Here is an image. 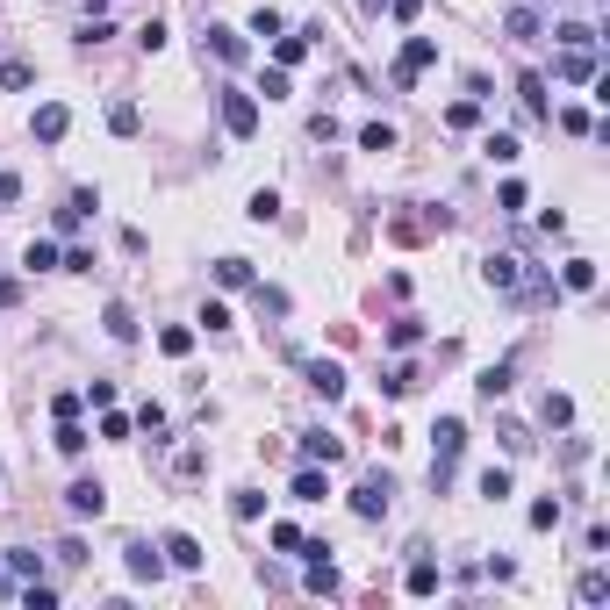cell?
Returning a JSON list of instances; mask_svg holds the SVG:
<instances>
[{
    "instance_id": "6da1fadb",
    "label": "cell",
    "mask_w": 610,
    "mask_h": 610,
    "mask_svg": "<svg viewBox=\"0 0 610 610\" xmlns=\"http://www.w3.org/2000/svg\"><path fill=\"white\" fill-rule=\"evenodd\" d=\"M460 453H467V424H460V416H438V431H431V489L453 481Z\"/></svg>"
},
{
    "instance_id": "7a4b0ae2",
    "label": "cell",
    "mask_w": 610,
    "mask_h": 610,
    "mask_svg": "<svg viewBox=\"0 0 610 610\" xmlns=\"http://www.w3.org/2000/svg\"><path fill=\"white\" fill-rule=\"evenodd\" d=\"M431 65H438V43H431V36H409L403 58H396V72H388V80H396V94H409V87H416V72H431Z\"/></svg>"
},
{
    "instance_id": "3957f363",
    "label": "cell",
    "mask_w": 610,
    "mask_h": 610,
    "mask_svg": "<svg viewBox=\"0 0 610 610\" xmlns=\"http://www.w3.org/2000/svg\"><path fill=\"white\" fill-rule=\"evenodd\" d=\"M388 503H396V481H388V474H367V481L352 489V517H367V524H381Z\"/></svg>"
},
{
    "instance_id": "277c9868",
    "label": "cell",
    "mask_w": 610,
    "mask_h": 610,
    "mask_svg": "<svg viewBox=\"0 0 610 610\" xmlns=\"http://www.w3.org/2000/svg\"><path fill=\"white\" fill-rule=\"evenodd\" d=\"M223 129H230V137H252V129H259V101H252L244 87H223Z\"/></svg>"
},
{
    "instance_id": "5b68a950",
    "label": "cell",
    "mask_w": 610,
    "mask_h": 610,
    "mask_svg": "<svg viewBox=\"0 0 610 610\" xmlns=\"http://www.w3.org/2000/svg\"><path fill=\"white\" fill-rule=\"evenodd\" d=\"M481 281H489L496 295H517V288H524V259H517V252H489V259H481Z\"/></svg>"
},
{
    "instance_id": "8992f818",
    "label": "cell",
    "mask_w": 610,
    "mask_h": 610,
    "mask_svg": "<svg viewBox=\"0 0 610 610\" xmlns=\"http://www.w3.org/2000/svg\"><path fill=\"white\" fill-rule=\"evenodd\" d=\"M65 129H72V108L65 101H43L29 115V137H36V144H65Z\"/></svg>"
},
{
    "instance_id": "52a82bcc",
    "label": "cell",
    "mask_w": 610,
    "mask_h": 610,
    "mask_svg": "<svg viewBox=\"0 0 610 610\" xmlns=\"http://www.w3.org/2000/svg\"><path fill=\"white\" fill-rule=\"evenodd\" d=\"M122 567H129V582H158V575H166V553L144 546V539H129V546H122Z\"/></svg>"
},
{
    "instance_id": "ba28073f",
    "label": "cell",
    "mask_w": 610,
    "mask_h": 610,
    "mask_svg": "<svg viewBox=\"0 0 610 610\" xmlns=\"http://www.w3.org/2000/svg\"><path fill=\"white\" fill-rule=\"evenodd\" d=\"M553 72H560L567 87H596V51H589V43H567V58H560Z\"/></svg>"
},
{
    "instance_id": "9c48e42d",
    "label": "cell",
    "mask_w": 610,
    "mask_h": 610,
    "mask_svg": "<svg viewBox=\"0 0 610 610\" xmlns=\"http://www.w3.org/2000/svg\"><path fill=\"white\" fill-rule=\"evenodd\" d=\"M65 510H72V517H101V510H108V489L94 481V474H80V481L65 489Z\"/></svg>"
},
{
    "instance_id": "30bf717a",
    "label": "cell",
    "mask_w": 610,
    "mask_h": 610,
    "mask_svg": "<svg viewBox=\"0 0 610 610\" xmlns=\"http://www.w3.org/2000/svg\"><path fill=\"white\" fill-rule=\"evenodd\" d=\"M208 51L223 58V65H244L252 58V43H244V29H223V22H208V36H202Z\"/></svg>"
},
{
    "instance_id": "8fae6325",
    "label": "cell",
    "mask_w": 610,
    "mask_h": 610,
    "mask_svg": "<svg viewBox=\"0 0 610 610\" xmlns=\"http://www.w3.org/2000/svg\"><path fill=\"white\" fill-rule=\"evenodd\" d=\"M288 496H295V503H323V496H330V474H323L316 460H302L295 481H288Z\"/></svg>"
},
{
    "instance_id": "7c38bea8",
    "label": "cell",
    "mask_w": 610,
    "mask_h": 610,
    "mask_svg": "<svg viewBox=\"0 0 610 610\" xmlns=\"http://www.w3.org/2000/svg\"><path fill=\"white\" fill-rule=\"evenodd\" d=\"M309 388H316L323 403H345V367H338V359H309Z\"/></svg>"
},
{
    "instance_id": "4fadbf2b",
    "label": "cell",
    "mask_w": 610,
    "mask_h": 610,
    "mask_svg": "<svg viewBox=\"0 0 610 610\" xmlns=\"http://www.w3.org/2000/svg\"><path fill=\"white\" fill-rule=\"evenodd\" d=\"M158 553H166V567H180V575H195V567H202V546H195L187 531H166V546H158Z\"/></svg>"
},
{
    "instance_id": "5bb4252c",
    "label": "cell",
    "mask_w": 610,
    "mask_h": 610,
    "mask_svg": "<svg viewBox=\"0 0 610 610\" xmlns=\"http://www.w3.org/2000/svg\"><path fill=\"white\" fill-rule=\"evenodd\" d=\"M302 460H316V467H338V460H345V438H330V431H302Z\"/></svg>"
},
{
    "instance_id": "9a60e30c",
    "label": "cell",
    "mask_w": 610,
    "mask_h": 610,
    "mask_svg": "<svg viewBox=\"0 0 610 610\" xmlns=\"http://www.w3.org/2000/svg\"><path fill=\"white\" fill-rule=\"evenodd\" d=\"M309 43H316V29H295V36H273V65L288 72V65H302L309 58Z\"/></svg>"
},
{
    "instance_id": "2e32d148",
    "label": "cell",
    "mask_w": 610,
    "mask_h": 610,
    "mask_svg": "<svg viewBox=\"0 0 610 610\" xmlns=\"http://www.w3.org/2000/svg\"><path fill=\"white\" fill-rule=\"evenodd\" d=\"M510 374H517L510 359H496V367H481V381H474V396H481V403H503V396H510Z\"/></svg>"
},
{
    "instance_id": "e0dca14e",
    "label": "cell",
    "mask_w": 610,
    "mask_h": 610,
    "mask_svg": "<svg viewBox=\"0 0 610 610\" xmlns=\"http://www.w3.org/2000/svg\"><path fill=\"white\" fill-rule=\"evenodd\" d=\"M560 288L567 295H596V259H567L560 266Z\"/></svg>"
},
{
    "instance_id": "ac0fdd59",
    "label": "cell",
    "mask_w": 610,
    "mask_h": 610,
    "mask_svg": "<svg viewBox=\"0 0 610 610\" xmlns=\"http://www.w3.org/2000/svg\"><path fill=\"white\" fill-rule=\"evenodd\" d=\"M517 101H524L531 122H546V115H553V108H546V80H539V72H524V80H517Z\"/></svg>"
},
{
    "instance_id": "d6986e66",
    "label": "cell",
    "mask_w": 610,
    "mask_h": 610,
    "mask_svg": "<svg viewBox=\"0 0 610 610\" xmlns=\"http://www.w3.org/2000/svg\"><path fill=\"white\" fill-rule=\"evenodd\" d=\"M309 596H338V567H330V560H323V553H309Z\"/></svg>"
},
{
    "instance_id": "ffe728a7",
    "label": "cell",
    "mask_w": 610,
    "mask_h": 610,
    "mask_svg": "<svg viewBox=\"0 0 610 610\" xmlns=\"http://www.w3.org/2000/svg\"><path fill=\"white\" fill-rule=\"evenodd\" d=\"M403 589H409V596H438V560H409Z\"/></svg>"
},
{
    "instance_id": "44dd1931",
    "label": "cell",
    "mask_w": 610,
    "mask_h": 610,
    "mask_svg": "<svg viewBox=\"0 0 610 610\" xmlns=\"http://www.w3.org/2000/svg\"><path fill=\"white\" fill-rule=\"evenodd\" d=\"M101 323H108V338H115V345H129V338H137V316H129V302H108Z\"/></svg>"
},
{
    "instance_id": "7402d4cb",
    "label": "cell",
    "mask_w": 610,
    "mask_h": 610,
    "mask_svg": "<svg viewBox=\"0 0 610 610\" xmlns=\"http://www.w3.org/2000/svg\"><path fill=\"white\" fill-rule=\"evenodd\" d=\"M158 352H166V359H187V352H195V330H187V323H166V330H158Z\"/></svg>"
},
{
    "instance_id": "603a6c76",
    "label": "cell",
    "mask_w": 610,
    "mask_h": 610,
    "mask_svg": "<svg viewBox=\"0 0 610 610\" xmlns=\"http://www.w3.org/2000/svg\"><path fill=\"white\" fill-rule=\"evenodd\" d=\"M215 288H252V259H215Z\"/></svg>"
},
{
    "instance_id": "cb8c5ba5",
    "label": "cell",
    "mask_w": 610,
    "mask_h": 610,
    "mask_svg": "<svg viewBox=\"0 0 610 610\" xmlns=\"http://www.w3.org/2000/svg\"><path fill=\"white\" fill-rule=\"evenodd\" d=\"M51 445H58V453H65V460H80V453H87V431H80V416H65V424H58V438H51Z\"/></svg>"
},
{
    "instance_id": "d4e9b609",
    "label": "cell",
    "mask_w": 610,
    "mask_h": 610,
    "mask_svg": "<svg viewBox=\"0 0 610 610\" xmlns=\"http://www.w3.org/2000/svg\"><path fill=\"white\" fill-rule=\"evenodd\" d=\"M108 129H115V137H137V129H144L137 101H115V108H108Z\"/></svg>"
},
{
    "instance_id": "484cf974",
    "label": "cell",
    "mask_w": 610,
    "mask_h": 610,
    "mask_svg": "<svg viewBox=\"0 0 610 610\" xmlns=\"http://www.w3.org/2000/svg\"><path fill=\"white\" fill-rule=\"evenodd\" d=\"M230 517H237V524H252V517H266V496H259V489H237V496H230Z\"/></svg>"
},
{
    "instance_id": "4316f807",
    "label": "cell",
    "mask_w": 610,
    "mask_h": 610,
    "mask_svg": "<svg viewBox=\"0 0 610 610\" xmlns=\"http://www.w3.org/2000/svg\"><path fill=\"white\" fill-rule=\"evenodd\" d=\"M539 29H546V22H539V14H531V0H524V7H510V36H517V43H531V36H539Z\"/></svg>"
},
{
    "instance_id": "83f0119b",
    "label": "cell",
    "mask_w": 610,
    "mask_h": 610,
    "mask_svg": "<svg viewBox=\"0 0 610 610\" xmlns=\"http://www.w3.org/2000/svg\"><path fill=\"white\" fill-rule=\"evenodd\" d=\"M359 151H374V158L396 151V129H388V122H367V129H359Z\"/></svg>"
},
{
    "instance_id": "f1b7e54d",
    "label": "cell",
    "mask_w": 610,
    "mask_h": 610,
    "mask_svg": "<svg viewBox=\"0 0 610 610\" xmlns=\"http://www.w3.org/2000/svg\"><path fill=\"white\" fill-rule=\"evenodd\" d=\"M22 259H29V273H51V266H58V259H65V252H58V244H51V237H36V244H29V252H22Z\"/></svg>"
},
{
    "instance_id": "f546056e",
    "label": "cell",
    "mask_w": 610,
    "mask_h": 610,
    "mask_svg": "<svg viewBox=\"0 0 610 610\" xmlns=\"http://www.w3.org/2000/svg\"><path fill=\"white\" fill-rule=\"evenodd\" d=\"M481 151H489V166H517V151H524V144H517V137H503V129H496V137H489Z\"/></svg>"
},
{
    "instance_id": "4dcf8cb0",
    "label": "cell",
    "mask_w": 610,
    "mask_h": 610,
    "mask_svg": "<svg viewBox=\"0 0 610 610\" xmlns=\"http://www.w3.org/2000/svg\"><path fill=\"white\" fill-rule=\"evenodd\" d=\"M474 489H481L489 503H503V496H510V467H481V481H474Z\"/></svg>"
},
{
    "instance_id": "1f68e13d",
    "label": "cell",
    "mask_w": 610,
    "mask_h": 610,
    "mask_svg": "<svg viewBox=\"0 0 610 610\" xmlns=\"http://www.w3.org/2000/svg\"><path fill=\"white\" fill-rule=\"evenodd\" d=\"M531 531H560V496H539L531 503Z\"/></svg>"
},
{
    "instance_id": "d6a6232c",
    "label": "cell",
    "mask_w": 610,
    "mask_h": 610,
    "mask_svg": "<svg viewBox=\"0 0 610 610\" xmlns=\"http://www.w3.org/2000/svg\"><path fill=\"white\" fill-rule=\"evenodd\" d=\"M244 215H252V223H273V215H281V195H273V187H259V195L244 202Z\"/></svg>"
},
{
    "instance_id": "836d02e7",
    "label": "cell",
    "mask_w": 610,
    "mask_h": 610,
    "mask_svg": "<svg viewBox=\"0 0 610 610\" xmlns=\"http://www.w3.org/2000/svg\"><path fill=\"white\" fill-rule=\"evenodd\" d=\"M575 596H582V604H604V596H610V575H604V567H589V575H582V589H575Z\"/></svg>"
},
{
    "instance_id": "e575fe53",
    "label": "cell",
    "mask_w": 610,
    "mask_h": 610,
    "mask_svg": "<svg viewBox=\"0 0 610 610\" xmlns=\"http://www.w3.org/2000/svg\"><path fill=\"white\" fill-rule=\"evenodd\" d=\"M108 36H115V22H108V14H87V22H80V43H87V51L108 43Z\"/></svg>"
},
{
    "instance_id": "d590c367",
    "label": "cell",
    "mask_w": 610,
    "mask_h": 610,
    "mask_svg": "<svg viewBox=\"0 0 610 610\" xmlns=\"http://www.w3.org/2000/svg\"><path fill=\"white\" fill-rule=\"evenodd\" d=\"M388 345H396V352H409V345H424V323H416V316H403V323L388 330Z\"/></svg>"
},
{
    "instance_id": "8d00e7d4",
    "label": "cell",
    "mask_w": 610,
    "mask_h": 610,
    "mask_svg": "<svg viewBox=\"0 0 610 610\" xmlns=\"http://www.w3.org/2000/svg\"><path fill=\"white\" fill-rule=\"evenodd\" d=\"M288 22H281V7H252V36H281Z\"/></svg>"
},
{
    "instance_id": "74e56055",
    "label": "cell",
    "mask_w": 610,
    "mask_h": 610,
    "mask_svg": "<svg viewBox=\"0 0 610 610\" xmlns=\"http://www.w3.org/2000/svg\"><path fill=\"white\" fill-rule=\"evenodd\" d=\"M29 80H36V72H29V65H22V58H7V65H0V87H7V94H22V87H29Z\"/></svg>"
},
{
    "instance_id": "f35d334b",
    "label": "cell",
    "mask_w": 610,
    "mask_h": 610,
    "mask_svg": "<svg viewBox=\"0 0 610 610\" xmlns=\"http://www.w3.org/2000/svg\"><path fill=\"white\" fill-rule=\"evenodd\" d=\"M546 424L567 431V424H575V403H567V396H546Z\"/></svg>"
},
{
    "instance_id": "ab89813d",
    "label": "cell",
    "mask_w": 610,
    "mask_h": 610,
    "mask_svg": "<svg viewBox=\"0 0 610 610\" xmlns=\"http://www.w3.org/2000/svg\"><path fill=\"white\" fill-rule=\"evenodd\" d=\"M58 273H94V252H87V244H72V252L58 259Z\"/></svg>"
},
{
    "instance_id": "60d3db41",
    "label": "cell",
    "mask_w": 610,
    "mask_h": 610,
    "mask_svg": "<svg viewBox=\"0 0 610 610\" xmlns=\"http://www.w3.org/2000/svg\"><path fill=\"white\" fill-rule=\"evenodd\" d=\"M445 122H453V129H474V122H481V108H474V101H453V108H445Z\"/></svg>"
},
{
    "instance_id": "b9f144b4",
    "label": "cell",
    "mask_w": 610,
    "mask_h": 610,
    "mask_svg": "<svg viewBox=\"0 0 610 610\" xmlns=\"http://www.w3.org/2000/svg\"><path fill=\"white\" fill-rule=\"evenodd\" d=\"M137 43H144V51H166V22H158V14H151V22H144V29H137Z\"/></svg>"
},
{
    "instance_id": "7bdbcfd3",
    "label": "cell",
    "mask_w": 610,
    "mask_h": 610,
    "mask_svg": "<svg viewBox=\"0 0 610 610\" xmlns=\"http://www.w3.org/2000/svg\"><path fill=\"white\" fill-rule=\"evenodd\" d=\"M553 36H560V43H596V29H589V22H560Z\"/></svg>"
},
{
    "instance_id": "ee69618b",
    "label": "cell",
    "mask_w": 610,
    "mask_h": 610,
    "mask_svg": "<svg viewBox=\"0 0 610 610\" xmlns=\"http://www.w3.org/2000/svg\"><path fill=\"white\" fill-rule=\"evenodd\" d=\"M259 94H266V101H288V72H281V65H273V72H266V80H259Z\"/></svg>"
},
{
    "instance_id": "f6af8a7d",
    "label": "cell",
    "mask_w": 610,
    "mask_h": 610,
    "mask_svg": "<svg viewBox=\"0 0 610 610\" xmlns=\"http://www.w3.org/2000/svg\"><path fill=\"white\" fill-rule=\"evenodd\" d=\"M101 438H129V416H122L115 403H108V416H101Z\"/></svg>"
},
{
    "instance_id": "bcb514c9",
    "label": "cell",
    "mask_w": 610,
    "mask_h": 610,
    "mask_svg": "<svg viewBox=\"0 0 610 610\" xmlns=\"http://www.w3.org/2000/svg\"><path fill=\"white\" fill-rule=\"evenodd\" d=\"M202 330H230V309H223V302H202Z\"/></svg>"
},
{
    "instance_id": "7dc6e473",
    "label": "cell",
    "mask_w": 610,
    "mask_h": 610,
    "mask_svg": "<svg viewBox=\"0 0 610 610\" xmlns=\"http://www.w3.org/2000/svg\"><path fill=\"white\" fill-rule=\"evenodd\" d=\"M7 202H22V180H14V173H0V208Z\"/></svg>"
},
{
    "instance_id": "c3c4849f",
    "label": "cell",
    "mask_w": 610,
    "mask_h": 610,
    "mask_svg": "<svg viewBox=\"0 0 610 610\" xmlns=\"http://www.w3.org/2000/svg\"><path fill=\"white\" fill-rule=\"evenodd\" d=\"M22 302V281H0V309H14Z\"/></svg>"
},
{
    "instance_id": "681fc988",
    "label": "cell",
    "mask_w": 610,
    "mask_h": 610,
    "mask_svg": "<svg viewBox=\"0 0 610 610\" xmlns=\"http://www.w3.org/2000/svg\"><path fill=\"white\" fill-rule=\"evenodd\" d=\"M87 14H108V0H87Z\"/></svg>"
},
{
    "instance_id": "f907efd6",
    "label": "cell",
    "mask_w": 610,
    "mask_h": 610,
    "mask_svg": "<svg viewBox=\"0 0 610 610\" xmlns=\"http://www.w3.org/2000/svg\"><path fill=\"white\" fill-rule=\"evenodd\" d=\"M381 7H388V0H367V14H381Z\"/></svg>"
}]
</instances>
